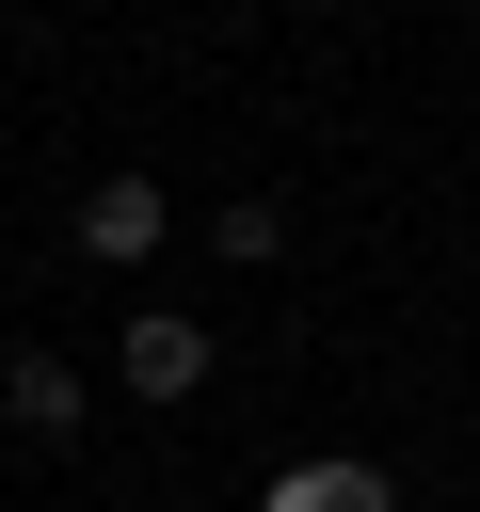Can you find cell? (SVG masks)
Returning a JSON list of instances; mask_svg holds the SVG:
<instances>
[{
	"label": "cell",
	"instance_id": "1",
	"mask_svg": "<svg viewBox=\"0 0 480 512\" xmlns=\"http://www.w3.org/2000/svg\"><path fill=\"white\" fill-rule=\"evenodd\" d=\"M64 240H80L96 272H128V256H160V240H176V192H160V176H96Z\"/></svg>",
	"mask_w": 480,
	"mask_h": 512
},
{
	"label": "cell",
	"instance_id": "2",
	"mask_svg": "<svg viewBox=\"0 0 480 512\" xmlns=\"http://www.w3.org/2000/svg\"><path fill=\"white\" fill-rule=\"evenodd\" d=\"M0 416H16V432H32V448H64V432H80V416H96V384H80V368H64V352H0Z\"/></svg>",
	"mask_w": 480,
	"mask_h": 512
},
{
	"label": "cell",
	"instance_id": "3",
	"mask_svg": "<svg viewBox=\"0 0 480 512\" xmlns=\"http://www.w3.org/2000/svg\"><path fill=\"white\" fill-rule=\"evenodd\" d=\"M112 368H128V384H144V400H192V384H208V320H176V304H144V320H128V352H112Z\"/></svg>",
	"mask_w": 480,
	"mask_h": 512
},
{
	"label": "cell",
	"instance_id": "4",
	"mask_svg": "<svg viewBox=\"0 0 480 512\" xmlns=\"http://www.w3.org/2000/svg\"><path fill=\"white\" fill-rule=\"evenodd\" d=\"M256 512H400V480H384V464H352V448H336V464H288V480H272V496H256Z\"/></svg>",
	"mask_w": 480,
	"mask_h": 512
},
{
	"label": "cell",
	"instance_id": "5",
	"mask_svg": "<svg viewBox=\"0 0 480 512\" xmlns=\"http://www.w3.org/2000/svg\"><path fill=\"white\" fill-rule=\"evenodd\" d=\"M208 256H288V208H272V192H240V208L208 224Z\"/></svg>",
	"mask_w": 480,
	"mask_h": 512
}]
</instances>
